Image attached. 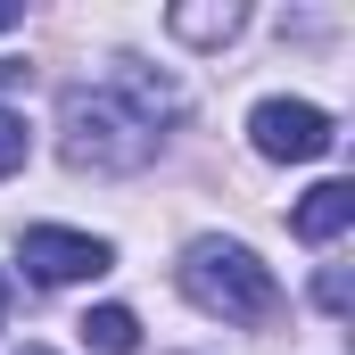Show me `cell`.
<instances>
[{
    "mask_svg": "<svg viewBox=\"0 0 355 355\" xmlns=\"http://www.w3.org/2000/svg\"><path fill=\"white\" fill-rule=\"evenodd\" d=\"M182 116V91L157 83L149 67H116V83H75L58 99V124H67V166L83 174H141L157 157V124Z\"/></svg>",
    "mask_w": 355,
    "mask_h": 355,
    "instance_id": "obj_1",
    "label": "cell"
},
{
    "mask_svg": "<svg viewBox=\"0 0 355 355\" xmlns=\"http://www.w3.org/2000/svg\"><path fill=\"white\" fill-rule=\"evenodd\" d=\"M174 281L198 314H223V322H272L281 314V281H272V265H257L248 240H215V232L190 240Z\"/></svg>",
    "mask_w": 355,
    "mask_h": 355,
    "instance_id": "obj_2",
    "label": "cell"
},
{
    "mask_svg": "<svg viewBox=\"0 0 355 355\" xmlns=\"http://www.w3.org/2000/svg\"><path fill=\"white\" fill-rule=\"evenodd\" d=\"M248 141L265 149L272 166H314V157H331V116L314 107V99H257V116H248Z\"/></svg>",
    "mask_w": 355,
    "mask_h": 355,
    "instance_id": "obj_3",
    "label": "cell"
},
{
    "mask_svg": "<svg viewBox=\"0 0 355 355\" xmlns=\"http://www.w3.org/2000/svg\"><path fill=\"white\" fill-rule=\"evenodd\" d=\"M17 257H25V272H33L42 289L99 281V272L116 265V248H107V240H91V232H67V223H33V232L17 240Z\"/></svg>",
    "mask_w": 355,
    "mask_h": 355,
    "instance_id": "obj_4",
    "label": "cell"
},
{
    "mask_svg": "<svg viewBox=\"0 0 355 355\" xmlns=\"http://www.w3.org/2000/svg\"><path fill=\"white\" fill-rule=\"evenodd\" d=\"M347 223H355V182H322V190H306L297 215H289V232H297L306 248H331Z\"/></svg>",
    "mask_w": 355,
    "mask_h": 355,
    "instance_id": "obj_5",
    "label": "cell"
},
{
    "mask_svg": "<svg viewBox=\"0 0 355 355\" xmlns=\"http://www.w3.org/2000/svg\"><path fill=\"white\" fill-rule=\"evenodd\" d=\"M75 331H83V347H91V355H132V347H141V322H132V306H91Z\"/></svg>",
    "mask_w": 355,
    "mask_h": 355,
    "instance_id": "obj_6",
    "label": "cell"
},
{
    "mask_svg": "<svg viewBox=\"0 0 355 355\" xmlns=\"http://www.w3.org/2000/svg\"><path fill=\"white\" fill-rule=\"evenodd\" d=\"M166 25H174L182 42H198V50H207V42H232V33L248 25V8H240V0H223V8H174Z\"/></svg>",
    "mask_w": 355,
    "mask_h": 355,
    "instance_id": "obj_7",
    "label": "cell"
},
{
    "mask_svg": "<svg viewBox=\"0 0 355 355\" xmlns=\"http://www.w3.org/2000/svg\"><path fill=\"white\" fill-rule=\"evenodd\" d=\"M25 157H33V132H25V116H17V107H0V182L17 174Z\"/></svg>",
    "mask_w": 355,
    "mask_h": 355,
    "instance_id": "obj_8",
    "label": "cell"
},
{
    "mask_svg": "<svg viewBox=\"0 0 355 355\" xmlns=\"http://www.w3.org/2000/svg\"><path fill=\"white\" fill-rule=\"evenodd\" d=\"M314 306L347 322V306H355V289H347V265H322V281H314Z\"/></svg>",
    "mask_w": 355,
    "mask_h": 355,
    "instance_id": "obj_9",
    "label": "cell"
},
{
    "mask_svg": "<svg viewBox=\"0 0 355 355\" xmlns=\"http://www.w3.org/2000/svg\"><path fill=\"white\" fill-rule=\"evenodd\" d=\"M8 25H17V8H8V0H0V33H8Z\"/></svg>",
    "mask_w": 355,
    "mask_h": 355,
    "instance_id": "obj_10",
    "label": "cell"
},
{
    "mask_svg": "<svg viewBox=\"0 0 355 355\" xmlns=\"http://www.w3.org/2000/svg\"><path fill=\"white\" fill-rule=\"evenodd\" d=\"M17 355H50V347H17Z\"/></svg>",
    "mask_w": 355,
    "mask_h": 355,
    "instance_id": "obj_11",
    "label": "cell"
},
{
    "mask_svg": "<svg viewBox=\"0 0 355 355\" xmlns=\"http://www.w3.org/2000/svg\"><path fill=\"white\" fill-rule=\"evenodd\" d=\"M0 314H8V289H0Z\"/></svg>",
    "mask_w": 355,
    "mask_h": 355,
    "instance_id": "obj_12",
    "label": "cell"
}]
</instances>
